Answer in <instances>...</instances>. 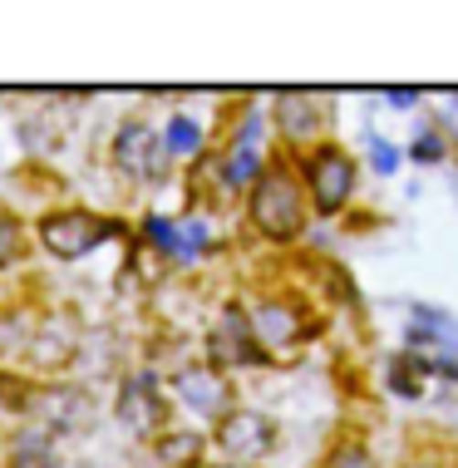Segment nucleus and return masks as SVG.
<instances>
[{
    "label": "nucleus",
    "instance_id": "9",
    "mask_svg": "<svg viewBox=\"0 0 458 468\" xmlns=\"http://www.w3.org/2000/svg\"><path fill=\"white\" fill-rule=\"evenodd\" d=\"M208 350H212V370H222V365H261V350H257V340H251L247 311H241L237 301H232V306H222L218 331H212Z\"/></svg>",
    "mask_w": 458,
    "mask_h": 468
},
{
    "label": "nucleus",
    "instance_id": "2",
    "mask_svg": "<svg viewBox=\"0 0 458 468\" xmlns=\"http://www.w3.org/2000/svg\"><path fill=\"white\" fill-rule=\"evenodd\" d=\"M241 311H247V325H251V340H257L261 360L296 356L305 340L315 335L311 311H305L296 296H261L257 306H241Z\"/></svg>",
    "mask_w": 458,
    "mask_h": 468
},
{
    "label": "nucleus",
    "instance_id": "22",
    "mask_svg": "<svg viewBox=\"0 0 458 468\" xmlns=\"http://www.w3.org/2000/svg\"><path fill=\"white\" fill-rule=\"evenodd\" d=\"M218 468H237V463H218Z\"/></svg>",
    "mask_w": 458,
    "mask_h": 468
},
{
    "label": "nucleus",
    "instance_id": "10",
    "mask_svg": "<svg viewBox=\"0 0 458 468\" xmlns=\"http://www.w3.org/2000/svg\"><path fill=\"white\" fill-rule=\"evenodd\" d=\"M276 123L286 144H315L330 123V99L325 94H276Z\"/></svg>",
    "mask_w": 458,
    "mask_h": 468
},
{
    "label": "nucleus",
    "instance_id": "14",
    "mask_svg": "<svg viewBox=\"0 0 458 468\" xmlns=\"http://www.w3.org/2000/svg\"><path fill=\"white\" fill-rule=\"evenodd\" d=\"M163 148H168V158H187L202 148V129L187 113H177V119H168V133H163Z\"/></svg>",
    "mask_w": 458,
    "mask_h": 468
},
{
    "label": "nucleus",
    "instance_id": "20",
    "mask_svg": "<svg viewBox=\"0 0 458 468\" xmlns=\"http://www.w3.org/2000/svg\"><path fill=\"white\" fill-rule=\"evenodd\" d=\"M410 154H414L419 163H434V158H443V144H439L434 133H419V144L410 148Z\"/></svg>",
    "mask_w": 458,
    "mask_h": 468
},
{
    "label": "nucleus",
    "instance_id": "15",
    "mask_svg": "<svg viewBox=\"0 0 458 468\" xmlns=\"http://www.w3.org/2000/svg\"><path fill=\"white\" fill-rule=\"evenodd\" d=\"M202 453V434H163L158 439V463L168 468H187Z\"/></svg>",
    "mask_w": 458,
    "mask_h": 468
},
{
    "label": "nucleus",
    "instance_id": "17",
    "mask_svg": "<svg viewBox=\"0 0 458 468\" xmlns=\"http://www.w3.org/2000/svg\"><path fill=\"white\" fill-rule=\"evenodd\" d=\"M20 251H25L20 222L10 218V212H0V271H5V267H16V261H20Z\"/></svg>",
    "mask_w": 458,
    "mask_h": 468
},
{
    "label": "nucleus",
    "instance_id": "4",
    "mask_svg": "<svg viewBox=\"0 0 458 468\" xmlns=\"http://www.w3.org/2000/svg\"><path fill=\"white\" fill-rule=\"evenodd\" d=\"M119 232H123V227L113 218H99V212H84V207L45 212V218H40V242H45L49 257H59V261H80L94 247L113 242Z\"/></svg>",
    "mask_w": 458,
    "mask_h": 468
},
{
    "label": "nucleus",
    "instance_id": "16",
    "mask_svg": "<svg viewBox=\"0 0 458 468\" xmlns=\"http://www.w3.org/2000/svg\"><path fill=\"white\" fill-rule=\"evenodd\" d=\"M325 468H375V453H370V444H360V439H346V444L330 449Z\"/></svg>",
    "mask_w": 458,
    "mask_h": 468
},
{
    "label": "nucleus",
    "instance_id": "18",
    "mask_svg": "<svg viewBox=\"0 0 458 468\" xmlns=\"http://www.w3.org/2000/svg\"><path fill=\"white\" fill-rule=\"evenodd\" d=\"M144 232H148V242L158 247L163 257H177V222H168V218H148Z\"/></svg>",
    "mask_w": 458,
    "mask_h": 468
},
{
    "label": "nucleus",
    "instance_id": "6",
    "mask_svg": "<svg viewBox=\"0 0 458 468\" xmlns=\"http://www.w3.org/2000/svg\"><path fill=\"white\" fill-rule=\"evenodd\" d=\"M119 424L138 439H158L168 429V404H163V389H158V375L138 370L123 379L119 389Z\"/></svg>",
    "mask_w": 458,
    "mask_h": 468
},
{
    "label": "nucleus",
    "instance_id": "7",
    "mask_svg": "<svg viewBox=\"0 0 458 468\" xmlns=\"http://www.w3.org/2000/svg\"><path fill=\"white\" fill-rule=\"evenodd\" d=\"M173 395L202 420H222L227 410H237V385L212 365H183L173 375Z\"/></svg>",
    "mask_w": 458,
    "mask_h": 468
},
{
    "label": "nucleus",
    "instance_id": "12",
    "mask_svg": "<svg viewBox=\"0 0 458 468\" xmlns=\"http://www.w3.org/2000/svg\"><path fill=\"white\" fill-rule=\"evenodd\" d=\"M10 468H65L55 453V434L40 424H25L16 439H10V453H5Z\"/></svg>",
    "mask_w": 458,
    "mask_h": 468
},
{
    "label": "nucleus",
    "instance_id": "13",
    "mask_svg": "<svg viewBox=\"0 0 458 468\" xmlns=\"http://www.w3.org/2000/svg\"><path fill=\"white\" fill-rule=\"evenodd\" d=\"M208 242H212L208 218H187V222H177V257H173V261H177V267H193Z\"/></svg>",
    "mask_w": 458,
    "mask_h": 468
},
{
    "label": "nucleus",
    "instance_id": "1",
    "mask_svg": "<svg viewBox=\"0 0 458 468\" xmlns=\"http://www.w3.org/2000/svg\"><path fill=\"white\" fill-rule=\"evenodd\" d=\"M247 212H251V227H257L266 242H276V247L296 242V237L305 232V218H311V207H305L301 178H296V168H291L286 158L261 163L257 183H251Z\"/></svg>",
    "mask_w": 458,
    "mask_h": 468
},
{
    "label": "nucleus",
    "instance_id": "21",
    "mask_svg": "<svg viewBox=\"0 0 458 468\" xmlns=\"http://www.w3.org/2000/svg\"><path fill=\"white\" fill-rule=\"evenodd\" d=\"M414 99H419L414 90H389V104H394V109H410Z\"/></svg>",
    "mask_w": 458,
    "mask_h": 468
},
{
    "label": "nucleus",
    "instance_id": "3",
    "mask_svg": "<svg viewBox=\"0 0 458 468\" xmlns=\"http://www.w3.org/2000/svg\"><path fill=\"white\" fill-rule=\"evenodd\" d=\"M355 158L346 154L340 144H315L301 163V193H305V207H315L321 218H336L340 207L355 197Z\"/></svg>",
    "mask_w": 458,
    "mask_h": 468
},
{
    "label": "nucleus",
    "instance_id": "19",
    "mask_svg": "<svg viewBox=\"0 0 458 468\" xmlns=\"http://www.w3.org/2000/svg\"><path fill=\"white\" fill-rule=\"evenodd\" d=\"M370 158H375V168H379V173H394V168H399V154H394V148H389L379 133L370 138Z\"/></svg>",
    "mask_w": 458,
    "mask_h": 468
},
{
    "label": "nucleus",
    "instance_id": "11",
    "mask_svg": "<svg viewBox=\"0 0 458 468\" xmlns=\"http://www.w3.org/2000/svg\"><path fill=\"white\" fill-rule=\"evenodd\" d=\"M257 144H261V119H257V113H247V123L237 129L232 148H227V163H222V178H227L232 193H247V187L257 183V173H261Z\"/></svg>",
    "mask_w": 458,
    "mask_h": 468
},
{
    "label": "nucleus",
    "instance_id": "5",
    "mask_svg": "<svg viewBox=\"0 0 458 468\" xmlns=\"http://www.w3.org/2000/svg\"><path fill=\"white\" fill-rule=\"evenodd\" d=\"M212 444H218V453H227L237 468L257 463V459H272L276 453V420L261 410H227L218 429H212Z\"/></svg>",
    "mask_w": 458,
    "mask_h": 468
},
{
    "label": "nucleus",
    "instance_id": "8",
    "mask_svg": "<svg viewBox=\"0 0 458 468\" xmlns=\"http://www.w3.org/2000/svg\"><path fill=\"white\" fill-rule=\"evenodd\" d=\"M113 163H119L129 178H138V183H158L163 173H168V148H163V138L148 129V123H138V119H129L119 129V138H113Z\"/></svg>",
    "mask_w": 458,
    "mask_h": 468
}]
</instances>
